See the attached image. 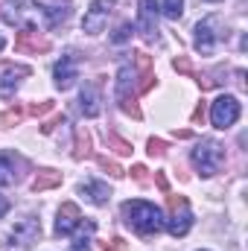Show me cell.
I'll return each instance as SVG.
<instances>
[{
    "label": "cell",
    "mask_w": 248,
    "mask_h": 251,
    "mask_svg": "<svg viewBox=\"0 0 248 251\" xmlns=\"http://www.w3.org/2000/svg\"><path fill=\"white\" fill-rule=\"evenodd\" d=\"M123 219L128 228H134L140 237H152L164 228V219H161V210L149 201H140V199H131L123 204Z\"/></svg>",
    "instance_id": "cell-1"
},
{
    "label": "cell",
    "mask_w": 248,
    "mask_h": 251,
    "mask_svg": "<svg viewBox=\"0 0 248 251\" xmlns=\"http://www.w3.org/2000/svg\"><path fill=\"white\" fill-rule=\"evenodd\" d=\"M134 70L131 64H123L117 70V105L134 120H140V105H137V85H134Z\"/></svg>",
    "instance_id": "cell-2"
},
{
    "label": "cell",
    "mask_w": 248,
    "mask_h": 251,
    "mask_svg": "<svg viewBox=\"0 0 248 251\" xmlns=\"http://www.w3.org/2000/svg\"><path fill=\"white\" fill-rule=\"evenodd\" d=\"M193 164H196V170L201 173V176H213V173H219V167L225 164V149L216 143V140H201L196 149H193Z\"/></svg>",
    "instance_id": "cell-3"
},
{
    "label": "cell",
    "mask_w": 248,
    "mask_h": 251,
    "mask_svg": "<svg viewBox=\"0 0 248 251\" xmlns=\"http://www.w3.org/2000/svg\"><path fill=\"white\" fill-rule=\"evenodd\" d=\"M167 207H170V222H167V231L173 237H187L190 225H193V213H190V204H187L184 196H175V193H167Z\"/></svg>",
    "instance_id": "cell-4"
},
{
    "label": "cell",
    "mask_w": 248,
    "mask_h": 251,
    "mask_svg": "<svg viewBox=\"0 0 248 251\" xmlns=\"http://www.w3.org/2000/svg\"><path fill=\"white\" fill-rule=\"evenodd\" d=\"M222 38H225V32H222V18L219 15H210V18L196 24V50L198 53L210 56Z\"/></svg>",
    "instance_id": "cell-5"
},
{
    "label": "cell",
    "mask_w": 248,
    "mask_h": 251,
    "mask_svg": "<svg viewBox=\"0 0 248 251\" xmlns=\"http://www.w3.org/2000/svg\"><path fill=\"white\" fill-rule=\"evenodd\" d=\"M210 120L216 128H228V126H234L240 120V102H237V97H228V94H222L213 105H210Z\"/></svg>",
    "instance_id": "cell-6"
},
{
    "label": "cell",
    "mask_w": 248,
    "mask_h": 251,
    "mask_svg": "<svg viewBox=\"0 0 248 251\" xmlns=\"http://www.w3.org/2000/svg\"><path fill=\"white\" fill-rule=\"evenodd\" d=\"M158 0H140L137 3V29L146 41H158Z\"/></svg>",
    "instance_id": "cell-7"
},
{
    "label": "cell",
    "mask_w": 248,
    "mask_h": 251,
    "mask_svg": "<svg viewBox=\"0 0 248 251\" xmlns=\"http://www.w3.org/2000/svg\"><path fill=\"white\" fill-rule=\"evenodd\" d=\"M12 246H18V249H29V246H35L38 240H41V222L35 219V216H24L21 222H15V228H12Z\"/></svg>",
    "instance_id": "cell-8"
},
{
    "label": "cell",
    "mask_w": 248,
    "mask_h": 251,
    "mask_svg": "<svg viewBox=\"0 0 248 251\" xmlns=\"http://www.w3.org/2000/svg\"><path fill=\"white\" fill-rule=\"evenodd\" d=\"M114 9V0H94L91 9L85 12V21H82V29L91 32V35H99L108 24V15Z\"/></svg>",
    "instance_id": "cell-9"
},
{
    "label": "cell",
    "mask_w": 248,
    "mask_h": 251,
    "mask_svg": "<svg viewBox=\"0 0 248 251\" xmlns=\"http://www.w3.org/2000/svg\"><path fill=\"white\" fill-rule=\"evenodd\" d=\"M15 50L18 53H47L50 50V38H44L35 29H21L15 35Z\"/></svg>",
    "instance_id": "cell-10"
},
{
    "label": "cell",
    "mask_w": 248,
    "mask_h": 251,
    "mask_svg": "<svg viewBox=\"0 0 248 251\" xmlns=\"http://www.w3.org/2000/svg\"><path fill=\"white\" fill-rule=\"evenodd\" d=\"M53 76H56V88L67 91V88L79 79V73H76V53H64L62 62L53 67Z\"/></svg>",
    "instance_id": "cell-11"
},
{
    "label": "cell",
    "mask_w": 248,
    "mask_h": 251,
    "mask_svg": "<svg viewBox=\"0 0 248 251\" xmlns=\"http://www.w3.org/2000/svg\"><path fill=\"white\" fill-rule=\"evenodd\" d=\"M82 225V213H79V207L73 204V201H64L62 207H59V219H56V234L59 237H67L73 228H79Z\"/></svg>",
    "instance_id": "cell-12"
},
{
    "label": "cell",
    "mask_w": 248,
    "mask_h": 251,
    "mask_svg": "<svg viewBox=\"0 0 248 251\" xmlns=\"http://www.w3.org/2000/svg\"><path fill=\"white\" fill-rule=\"evenodd\" d=\"M79 108L85 117H97L102 108H99V82H88L79 94Z\"/></svg>",
    "instance_id": "cell-13"
},
{
    "label": "cell",
    "mask_w": 248,
    "mask_h": 251,
    "mask_svg": "<svg viewBox=\"0 0 248 251\" xmlns=\"http://www.w3.org/2000/svg\"><path fill=\"white\" fill-rule=\"evenodd\" d=\"M134 62L140 70V82H137V94H146L152 85H155V73H152V59L146 53H134Z\"/></svg>",
    "instance_id": "cell-14"
},
{
    "label": "cell",
    "mask_w": 248,
    "mask_h": 251,
    "mask_svg": "<svg viewBox=\"0 0 248 251\" xmlns=\"http://www.w3.org/2000/svg\"><path fill=\"white\" fill-rule=\"evenodd\" d=\"M18 76H29V67H6V73L0 76V97L9 100L18 88Z\"/></svg>",
    "instance_id": "cell-15"
},
{
    "label": "cell",
    "mask_w": 248,
    "mask_h": 251,
    "mask_svg": "<svg viewBox=\"0 0 248 251\" xmlns=\"http://www.w3.org/2000/svg\"><path fill=\"white\" fill-rule=\"evenodd\" d=\"M79 190H82L94 204H105V201L111 199V190H108V184H102V181H85Z\"/></svg>",
    "instance_id": "cell-16"
},
{
    "label": "cell",
    "mask_w": 248,
    "mask_h": 251,
    "mask_svg": "<svg viewBox=\"0 0 248 251\" xmlns=\"http://www.w3.org/2000/svg\"><path fill=\"white\" fill-rule=\"evenodd\" d=\"M59 184H62V173H56V170H38V176L32 178V190L35 193H44V190L59 187Z\"/></svg>",
    "instance_id": "cell-17"
},
{
    "label": "cell",
    "mask_w": 248,
    "mask_h": 251,
    "mask_svg": "<svg viewBox=\"0 0 248 251\" xmlns=\"http://www.w3.org/2000/svg\"><path fill=\"white\" fill-rule=\"evenodd\" d=\"M41 15H44V26H47V29H56V26H62L64 21L70 18V9H67V6H56V9H41Z\"/></svg>",
    "instance_id": "cell-18"
},
{
    "label": "cell",
    "mask_w": 248,
    "mask_h": 251,
    "mask_svg": "<svg viewBox=\"0 0 248 251\" xmlns=\"http://www.w3.org/2000/svg\"><path fill=\"white\" fill-rule=\"evenodd\" d=\"M91 155V131H85V128H76V140H73V158L76 161H82V158H88Z\"/></svg>",
    "instance_id": "cell-19"
},
{
    "label": "cell",
    "mask_w": 248,
    "mask_h": 251,
    "mask_svg": "<svg viewBox=\"0 0 248 251\" xmlns=\"http://www.w3.org/2000/svg\"><path fill=\"white\" fill-rule=\"evenodd\" d=\"M91 234H94V222H85L79 237L73 240V251H91Z\"/></svg>",
    "instance_id": "cell-20"
},
{
    "label": "cell",
    "mask_w": 248,
    "mask_h": 251,
    "mask_svg": "<svg viewBox=\"0 0 248 251\" xmlns=\"http://www.w3.org/2000/svg\"><path fill=\"white\" fill-rule=\"evenodd\" d=\"M105 143H108V149H114L117 155H131V143L123 140V137H117L114 131H108V134H105Z\"/></svg>",
    "instance_id": "cell-21"
},
{
    "label": "cell",
    "mask_w": 248,
    "mask_h": 251,
    "mask_svg": "<svg viewBox=\"0 0 248 251\" xmlns=\"http://www.w3.org/2000/svg\"><path fill=\"white\" fill-rule=\"evenodd\" d=\"M97 164H99V170H105L108 176H114V178H123L125 170L117 164V161H111V158H105V155H97Z\"/></svg>",
    "instance_id": "cell-22"
},
{
    "label": "cell",
    "mask_w": 248,
    "mask_h": 251,
    "mask_svg": "<svg viewBox=\"0 0 248 251\" xmlns=\"http://www.w3.org/2000/svg\"><path fill=\"white\" fill-rule=\"evenodd\" d=\"M161 12H164L170 21H178V18H181V12H184V0H164Z\"/></svg>",
    "instance_id": "cell-23"
},
{
    "label": "cell",
    "mask_w": 248,
    "mask_h": 251,
    "mask_svg": "<svg viewBox=\"0 0 248 251\" xmlns=\"http://www.w3.org/2000/svg\"><path fill=\"white\" fill-rule=\"evenodd\" d=\"M21 120H24V108H9V111L0 114V126L3 128H12V126H18Z\"/></svg>",
    "instance_id": "cell-24"
},
{
    "label": "cell",
    "mask_w": 248,
    "mask_h": 251,
    "mask_svg": "<svg viewBox=\"0 0 248 251\" xmlns=\"http://www.w3.org/2000/svg\"><path fill=\"white\" fill-rule=\"evenodd\" d=\"M12 181H15V167H12V161L6 155H0V187L12 184Z\"/></svg>",
    "instance_id": "cell-25"
},
{
    "label": "cell",
    "mask_w": 248,
    "mask_h": 251,
    "mask_svg": "<svg viewBox=\"0 0 248 251\" xmlns=\"http://www.w3.org/2000/svg\"><path fill=\"white\" fill-rule=\"evenodd\" d=\"M53 108V102L50 100H44V102H32L29 108H26V114H32V117H41V114H47Z\"/></svg>",
    "instance_id": "cell-26"
},
{
    "label": "cell",
    "mask_w": 248,
    "mask_h": 251,
    "mask_svg": "<svg viewBox=\"0 0 248 251\" xmlns=\"http://www.w3.org/2000/svg\"><path fill=\"white\" fill-rule=\"evenodd\" d=\"M204 117H207V108H204V102H198V105L193 108V114H190V123L193 126H204Z\"/></svg>",
    "instance_id": "cell-27"
},
{
    "label": "cell",
    "mask_w": 248,
    "mask_h": 251,
    "mask_svg": "<svg viewBox=\"0 0 248 251\" xmlns=\"http://www.w3.org/2000/svg\"><path fill=\"white\" fill-rule=\"evenodd\" d=\"M164 152H167V143H164L161 137H152V140H149V155H152V158H161Z\"/></svg>",
    "instance_id": "cell-28"
},
{
    "label": "cell",
    "mask_w": 248,
    "mask_h": 251,
    "mask_svg": "<svg viewBox=\"0 0 248 251\" xmlns=\"http://www.w3.org/2000/svg\"><path fill=\"white\" fill-rule=\"evenodd\" d=\"M128 38H131V26H128V24H120V26H117V32L111 35V41H114V44H123V41H128Z\"/></svg>",
    "instance_id": "cell-29"
},
{
    "label": "cell",
    "mask_w": 248,
    "mask_h": 251,
    "mask_svg": "<svg viewBox=\"0 0 248 251\" xmlns=\"http://www.w3.org/2000/svg\"><path fill=\"white\" fill-rule=\"evenodd\" d=\"M173 67H175L178 73H184V76H190V73H193V64H190V59H187V56H178V59H173Z\"/></svg>",
    "instance_id": "cell-30"
},
{
    "label": "cell",
    "mask_w": 248,
    "mask_h": 251,
    "mask_svg": "<svg viewBox=\"0 0 248 251\" xmlns=\"http://www.w3.org/2000/svg\"><path fill=\"white\" fill-rule=\"evenodd\" d=\"M56 126H64V114H56V117H50L47 123H41V131H44V134H50Z\"/></svg>",
    "instance_id": "cell-31"
},
{
    "label": "cell",
    "mask_w": 248,
    "mask_h": 251,
    "mask_svg": "<svg viewBox=\"0 0 248 251\" xmlns=\"http://www.w3.org/2000/svg\"><path fill=\"white\" fill-rule=\"evenodd\" d=\"M131 176H134V181L146 184V167H143V164H134V167H131Z\"/></svg>",
    "instance_id": "cell-32"
},
{
    "label": "cell",
    "mask_w": 248,
    "mask_h": 251,
    "mask_svg": "<svg viewBox=\"0 0 248 251\" xmlns=\"http://www.w3.org/2000/svg\"><path fill=\"white\" fill-rule=\"evenodd\" d=\"M105 251H125V240L123 237H114L111 243H105Z\"/></svg>",
    "instance_id": "cell-33"
},
{
    "label": "cell",
    "mask_w": 248,
    "mask_h": 251,
    "mask_svg": "<svg viewBox=\"0 0 248 251\" xmlns=\"http://www.w3.org/2000/svg\"><path fill=\"white\" fill-rule=\"evenodd\" d=\"M155 184L164 190V193H170V184H167V176L164 173H155Z\"/></svg>",
    "instance_id": "cell-34"
},
{
    "label": "cell",
    "mask_w": 248,
    "mask_h": 251,
    "mask_svg": "<svg viewBox=\"0 0 248 251\" xmlns=\"http://www.w3.org/2000/svg\"><path fill=\"white\" fill-rule=\"evenodd\" d=\"M6 210H9V201H6V199L0 196V216H6Z\"/></svg>",
    "instance_id": "cell-35"
},
{
    "label": "cell",
    "mask_w": 248,
    "mask_h": 251,
    "mask_svg": "<svg viewBox=\"0 0 248 251\" xmlns=\"http://www.w3.org/2000/svg\"><path fill=\"white\" fill-rule=\"evenodd\" d=\"M3 44H6V41H3V35H0V50H3Z\"/></svg>",
    "instance_id": "cell-36"
}]
</instances>
